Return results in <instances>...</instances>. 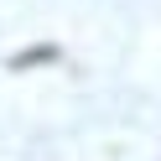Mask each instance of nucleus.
I'll list each match as a JSON object with an SVG mask.
<instances>
[]
</instances>
